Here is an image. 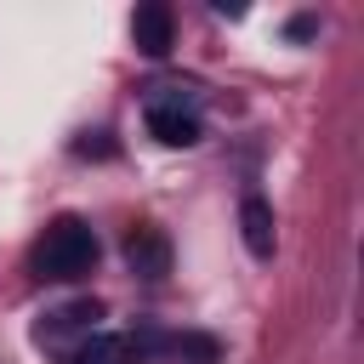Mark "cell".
Wrapping results in <instances>:
<instances>
[{
  "instance_id": "obj_2",
  "label": "cell",
  "mask_w": 364,
  "mask_h": 364,
  "mask_svg": "<svg viewBox=\"0 0 364 364\" xmlns=\"http://www.w3.org/2000/svg\"><path fill=\"white\" fill-rule=\"evenodd\" d=\"M159 347V330H91L63 347V364H148Z\"/></svg>"
},
{
  "instance_id": "obj_1",
  "label": "cell",
  "mask_w": 364,
  "mask_h": 364,
  "mask_svg": "<svg viewBox=\"0 0 364 364\" xmlns=\"http://www.w3.org/2000/svg\"><path fill=\"white\" fill-rule=\"evenodd\" d=\"M97 256H102V245H97L91 222L57 216V222L40 233V245H34V273L51 279V284H74V279H85V273L97 267Z\"/></svg>"
},
{
  "instance_id": "obj_7",
  "label": "cell",
  "mask_w": 364,
  "mask_h": 364,
  "mask_svg": "<svg viewBox=\"0 0 364 364\" xmlns=\"http://www.w3.org/2000/svg\"><path fill=\"white\" fill-rule=\"evenodd\" d=\"M125 262H131L142 279H159V273L171 267V245H165V233H154V228H136V233L125 239Z\"/></svg>"
},
{
  "instance_id": "obj_5",
  "label": "cell",
  "mask_w": 364,
  "mask_h": 364,
  "mask_svg": "<svg viewBox=\"0 0 364 364\" xmlns=\"http://www.w3.org/2000/svg\"><path fill=\"white\" fill-rule=\"evenodd\" d=\"M131 40H136V51H142V57H165V51H171V40H176L171 6H159V0L136 6V17H131Z\"/></svg>"
},
{
  "instance_id": "obj_8",
  "label": "cell",
  "mask_w": 364,
  "mask_h": 364,
  "mask_svg": "<svg viewBox=\"0 0 364 364\" xmlns=\"http://www.w3.org/2000/svg\"><path fill=\"white\" fill-rule=\"evenodd\" d=\"M171 358H176V364H216L222 347H216V336H193V330H188V336L171 341Z\"/></svg>"
},
{
  "instance_id": "obj_6",
  "label": "cell",
  "mask_w": 364,
  "mask_h": 364,
  "mask_svg": "<svg viewBox=\"0 0 364 364\" xmlns=\"http://www.w3.org/2000/svg\"><path fill=\"white\" fill-rule=\"evenodd\" d=\"M239 233H245V250H250L256 262L273 256V205H267L262 193H250V199L239 205Z\"/></svg>"
},
{
  "instance_id": "obj_4",
  "label": "cell",
  "mask_w": 364,
  "mask_h": 364,
  "mask_svg": "<svg viewBox=\"0 0 364 364\" xmlns=\"http://www.w3.org/2000/svg\"><path fill=\"white\" fill-rule=\"evenodd\" d=\"M97 318H102V307L97 301H68V307H57V313H46L40 324H34V341L40 347H63V336H91L97 330Z\"/></svg>"
},
{
  "instance_id": "obj_3",
  "label": "cell",
  "mask_w": 364,
  "mask_h": 364,
  "mask_svg": "<svg viewBox=\"0 0 364 364\" xmlns=\"http://www.w3.org/2000/svg\"><path fill=\"white\" fill-rule=\"evenodd\" d=\"M142 119H148V136L165 142V148H193V142L205 136V119H199V108H193L182 91H159V97H148Z\"/></svg>"
}]
</instances>
